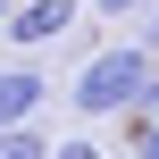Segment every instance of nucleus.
Returning a JSON list of instances; mask_svg holds the SVG:
<instances>
[{
  "label": "nucleus",
  "instance_id": "20e7f679",
  "mask_svg": "<svg viewBox=\"0 0 159 159\" xmlns=\"http://www.w3.org/2000/svg\"><path fill=\"white\" fill-rule=\"evenodd\" d=\"M0 159H50V143L34 126H0Z\"/></svg>",
  "mask_w": 159,
  "mask_h": 159
},
{
  "label": "nucleus",
  "instance_id": "1a4fd4ad",
  "mask_svg": "<svg viewBox=\"0 0 159 159\" xmlns=\"http://www.w3.org/2000/svg\"><path fill=\"white\" fill-rule=\"evenodd\" d=\"M8 8H17V0H0V25H8Z\"/></svg>",
  "mask_w": 159,
  "mask_h": 159
},
{
  "label": "nucleus",
  "instance_id": "f257e3e1",
  "mask_svg": "<svg viewBox=\"0 0 159 159\" xmlns=\"http://www.w3.org/2000/svg\"><path fill=\"white\" fill-rule=\"evenodd\" d=\"M151 75H159V59L143 50V42H117V50H92L84 67H75V109L84 117H126L143 92H151Z\"/></svg>",
  "mask_w": 159,
  "mask_h": 159
},
{
  "label": "nucleus",
  "instance_id": "39448f33",
  "mask_svg": "<svg viewBox=\"0 0 159 159\" xmlns=\"http://www.w3.org/2000/svg\"><path fill=\"white\" fill-rule=\"evenodd\" d=\"M151 0H92V17H143Z\"/></svg>",
  "mask_w": 159,
  "mask_h": 159
},
{
  "label": "nucleus",
  "instance_id": "423d86ee",
  "mask_svg": "<svg viewBox=\"0 0 159 159\" xmlns=\"http://www.w3.org/2000/svg\"><path fill=\"white\" fill-rule=\"evenodd\" d=\"M50 159H101V143L84 134V143H50Z\"/></svg>",
  "mask_w": 159,
  "mask_h": 159
},
{
  "label": "nucleus",
  "instance_id": "0eeeda50",
  "mask_svg": "<svg viewBox=\"0 0 159 159\" xmlns=\"http://www.w3.org/2000/svg\"><path fill=\"white\" fill-rule=\"evenodd\" d=\"M143 50L159 59V0H151V25H143Z\"/></svg>",
  "mask_w": 159,
  "mask_h": 159
},
{
  "label": "nucleus",
  "instance_id": "7ed1b4c3",
  "mask_svg": "<svg viewBox=\"0 0 159 159\" xmlns=\"http://www.w3.org/2000/svg\"><path fill=\"white\" fill-rule=\"evenodd\" d=\"M42 67H0V126H34V109H42Z\"/></svg>",
  "mask_w": 159,
  "mask_h": 159
},
{
  "label": "nucleus",
  "instance_id": "6e6552de",
  "mask_svg": "<svg viewBox=\"0 0 159 159\" xmlns=\"http://www.w3.org/2000/svg\"><path fill=\"white\" fill-rule=\"evenodd\" d=\"M143 159H159V126H143Z\"/></svg>",
  "mask_w": 159,
  "mask_h": 159
},
{
  "label": "nucleus",
  "instance_id": "f03ea898",
  "mask_svg": "<svg viewBox=\"0 0 159 159\" xmlns=\"http://www.w3.org/2000/svg\"><path fill=\"white\" fill-rule=\"evenodd\" d=\"M67 25H75V0H25V8H8L0 34H8L17 50H42V42H59Z\"/></svg>",
  "mask_w": 159,
  "mask_h": 159
}]
</instances>
